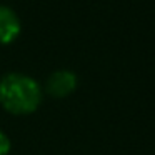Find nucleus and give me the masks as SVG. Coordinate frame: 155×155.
<instances>
[{
	"mask_svg": "<svg viewBox=\"0 0 155 155\" xmlns=\"http://www.w3.org/2000/svg\"><path fill=\"white\" fill-rule=\"evenodd\" d=\"M44 88L37 78L24 72H8L0 77V104L12 114H32L38 108Z\"/></svg>",
	"mask_w": 155,
	"mask_h": 155,
	"instance_id": "obj_1",
	"label": "nucleus"
},
{
	"mask_svg": "<svg viewBox=\"0 0 155 155\" xmlns=\"http://www.w3.org/2000/svg\"><path fill=\"white\" fill-rule=\"evenodd\" d=\"M78 77L74 70L70 68H57L50 72V75L45 80V90L52 97H67L68 94L77 88Z\"/></svg>",
	"mask_w": 155,
	"mask_h": 155,
	"instance_id": "obj_2",
	"label": "nucleus"
},
{
	"mask_svg": "<svg viewBox=\"0 0 155 155\" xmlns=\"http://www.w3.org/2000/svg\"><path fill=\"white\" fill-rule=\"evenodd\" d=\"M22 22L10 5L0 4V44H10L18 37Z\"/></svg>",
	"mask_w": 155,
	"mask_h": 155,
	"instance_id": "obj_3",
	"label": "nucleus"
},
{
	"mask_svg": "<svg viewBox=\"0 0 155 155\" xmlns=\"http://www.w3.org/2000/svg\"><path fill=\"white\" fill-rule=\"evenodd\" d=\"M12 148V142L4 130H0V155H7Z\"/></svg>",
	"mask_w": 155,
	"mask_h": 155,
	"instance_id": "obj_4",
	"label": "nucleus"
}]
</instances>
